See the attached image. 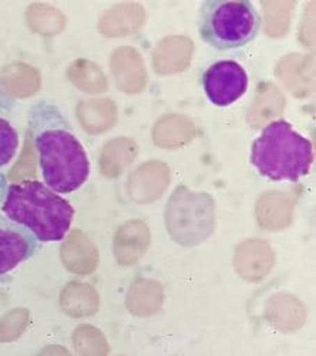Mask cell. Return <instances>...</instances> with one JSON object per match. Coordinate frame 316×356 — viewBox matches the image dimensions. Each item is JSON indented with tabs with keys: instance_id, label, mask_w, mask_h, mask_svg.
Instances as JSON below:
<instances>
[{
	"instance_id": "1",
	"label": "cell",
	"mask_w": 316,
	"mask_h": 356,
	"mask_svg": "<svg viewBox=\"0 0 316 356\" xmlns=\"http://www.w3.org/2000/svg\"><path fill=\"white\" fill-rule=\"evenodd\" d=\"M28 136L39 155L45 186L58 194H70L86 183L91 171L86 151L54 102L42 99L31 106Z\"/></svg>"
},
{
	"instance_id": "2",
	"label": "cell",
	"mask_w": 316,
	"mask_h": 356,
	"mask_svg": "<svg viewBox=\"0 0 316 356\" xmlns=\"http://www.w3.org/2000/svg\"><path fill=\"white\" fill-rule=\"evenodd\" d=\"M2 211L39 243L61 241L70 232L75 214L63 197L36 180L9 186Z\"/></svg>"
},
{
	"instance_id": "3",
	"label": "cell",
	"mask_w": 316,
	"mask_h": 356,
	"mask_svg": "<svg viewBox=\"0 0 316 356\" xmlns=\"http://www.w3.org/2000/svg\"><path fill=\"white\" fill-rule=\"evenodd\" d=\"M251 161L258 172L272 181H298L313 163L309 140L283 120L267 124L252 145Z\"/></svg>"
},
{
	"instance_id": "4",
	"label": "cell",
	"mask_w": 316,
	"mask_h": 356,
	"mask_svg": "<svg viewBox=\"0 0 316 356\" xmlns=\"http://www.w3.org/2000/svg\"><path fill=\"white\" fill-rule=\"evenodd\" d=\"M262 17L249 0H207L198 10L201 39L217 51L246 47L259 33Z\"/></svg>"
},
{
	"instance_id": "5",
	"label": "cell",
	"mask_w": 316,
	"mask_h": 356,
	"mask_svg": "<svg viewBox=\"0 0 316 356\" xmlns=\"http://www.w3.org/2000/svg\"><path fill=\"white\" fill-rule=\"evenodd\" d=\"M166 225L174 241L194 246L205 241L214 229V202L209 194L178 187L168 200Z\"/></svg>"
},
{
	"instance_id": "6",
	"label": "cell",
	"mask_w": 316,
	"mask_h": 356,
	"mask_svg": "<svg viewBox=\"0 0 316 356\" xmlns=\"http://www.w3.org/2000/svg\"><path fill=\"white\" fill-rule=\"evenodd\" d=\"M247 86L249 78L235 60L216 62L203 75V89L214 106H230L246 94Z\"/></svg>"
},
{
	"instance_id": "7",
	"label": "cell",
	"mask_w": 316,
	"mask_h": 356,
	"mask_svg": "<svg viewBox=\"0 0 316 356\" xmlns=\"http://www.w3.org/2000/svg\"><path fill=\"white\" fill-rule=\"evenodd\" d=\"M39 249L38 238L0 213V276L31 259Z\"/></svg>"
},
{
	"instance_id": "8",
	"label": "cell",
	"mask_w": 316,
	"mask_h": 356,
	"mask_svg": "<svg viewBox=\"0 0 316 356\" xmlns=\"http://www.w3.org/2000/svg\"><path fill=\"white\" fill-rule=\"evenodd\" d=\"M275 253L263 240H247L239 244L235 266L239 275L249 282H260L272 270Z\"/></svg>"
},
{
	"instance_id": "9",
	"label": "cell",
	"mask_w": 316,
	"mask_h": 356,
	"mask_svg": "<svg viewBox=\"0 0 316 356\" xmlns=\"http://www.w3.org/2000/svg\"><path fill=\"white\" fill-rule=\"evenodd\" d=\"M150 244V232L143 221H129L120 229L116 238L117 260L123 264L137 263Z\"/></svg>"
},
{
	"instance_id": "10",
	"label": "cell",
	"mask_w": 316,
	"mask_h": 356,
	"mask_svg": "<svg viewBox=\"0 0 316 356\" xmlns=\"http://www.w3.org/2000/svg\"><path fill=\"white\" fill-rule=\"evenodd\" d=\"M293 202L282 193L263 194L256 206L259 225L267 230H281L290 225Z\"/></svg>"
},
{
	"instance_id": "11",
	"label": "cell",
	"mask_w": 316,
	"mask_h": 356,
	"mask_svg": "<svg viewBox=\"0 0 316 356\" xmlns=\"http://www.w3.org/2000/svg\"><path fill=\"white\" fill-rule=\"evenodd\" d=\"M266 318L282 332H295L305 322V307L290 295H276L266 306Z\"/></svg>"
},
{
	"instance_id": "12",
	"label": "cell",
	"mask_w": 316,
	"mask_h": 356,
	"mask_svg": "<svg viewBox=\"0 0 316 356\" xmlns=\"http://www.w3.org/2000/svg\"><path fill=\"white\" fill-rule=\"evenodd\" d=\"M163 300L164 293L160 283L152 280H139L129 289L127 306L134 315L150 316L160 310Z\"/></svg>"
},
{
	"instance_id": "13",
	"label": "cell",
	"mask_w": 316,
	"mask_h": 356,
	"mask_svg": "<svg viewBox=\"0 0 316 356\" xmlns=\"http://www.w3.org/2000/svg\"><path fill=\"white\" fill-rule=\"evenodd\" d=\"M193 52V43L186 38H170L160 43L155 51V62L167 59L164 63L158 66V74H174L183 71L190 63Z\"/></svg>"
},
{
	"instance_id": "14",
	"label": "cell",
	"mask_w": 316,
	"mask_h": 356,
	"mask_svg": "<svg viewBox=\"0 0 316 356\" xmlns=\"http://www.w3.org/2000/svg\"><path fill=\"white\" fill-rule=\"evenodd\" d=\"M196 134L193 122L184 117L180 118L177 128H171L168 118L164 117L154 128V141L164 148H178L190 143Z\"/></svg>"
},
{
	"instance_id": "15",
	"label": "cell",
	"mask_w": 316,
	"mask_h": 356,
	"mask_svg": "<svg viewBox=\"0 0 316 356\" xmlns=\"http://www.w3.org/2000/svg\"><path fill=\"white\" fill-rule=\"evenodd\" d=\"M19 148V137L15 127L0 117V168L10 164Z\"/></svg>"
}]
</instances>
